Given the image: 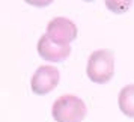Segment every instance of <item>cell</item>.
Wrapping results in <instances>:
<instances>
[{
	"mask_svg": "<svg viewBox=\"0 0 134 122\" xmlns=\"http://www.w3.org/2000/svg\"><path fill=\"white\" fill-rule=\"evenodd\" d=\"M60 81V73L56 66L51 65H41L33 73L30 80V89L35 95H47L54 91Z\"/></svg>",
	"mask_w": 134,
	"mask_h": 122,
	"instance_id": "3",
	"label": "cell"
},
{
	"mask_svg": "<svg viewBox=\"0 0 134 122\" xmlns=\"http://www.w3.org/2000/svg\"><path fill=\"white\" fill-rule=\"evenodd\" d=\"M118 107L124 115L134 119V83L124 86L118 95Z\"/></svg>",
	"mask_w": 134,
	"mask_h": 122,
	"instance_id": "6",
	"label": "cell"
},
{
	"mask_svg": "<svg viewBox=\"0 0 134 122\" xmlns=\"http://www.w3.org/2000/svg\"><path fill=\"white\" fill-rule=\"evenodd\" d=\"M36 50H38V54L41 56L44 60H48V62H63L71 54V45L56 44L47 35H42L39 38Z\"/></svg>",
	"mask_w": 134,
	"mask_h": 122,
	"instance_id": "5",
	"label": "cell"
},
{
	"mask_svg": "<svg viewBox=\"0 0 134 122\" xmlns=\"http://www.w3.org/2000/svg\"><path fill=\"white\" fill-rule=\"evenodd\" d=\"M86 115L87 107L85 101L72 93L59 97L51 107V116L56 122H83Z\"/></svg>",
	"mask_w": 134,
	"mask_h": 122,
	"instance_id": "2",
	"label": "cell"
},
{
	"mask_svg": "<svg viewBox=\"0 0 134 122\" xmlns=\"http://www.w3.org/2000/svg\"><path fill=\"white\" fill-rule=\"evenodd\" d=\"M105 6L107 9H110L111 12L115 14H124L127 12L130 6H131V2H115V0H107L105 2Z\"/></svg>",
	"mask_w": 134,
	"mask_h": 122,
	"instance_id": "7",
	"label": "cell"
},
{
	"mask_svg": "<svg viewBox=\"0 0 134 122\" xmlns=\"http://www.w3.org/2000/svg\"><path fill=\"white\" fill-rule=\"evenodd\" d=\"M47 36L60 45H69L79 36V29L74 21L66 17H54L47 24Z\"/></svg>",
	"mask_w": 134,
	"mask_h": 122,
	"instance_id": "4",
	"label": "cell"
},
{
	"mask_svg": "<svg viewBox=\"0 0 134 122\" xmlns=\"http://www.w3.org/2000/svg\"><path fill=\"white\" fill-rule=\"evenodd\" d=\"M86 74L91 81L97 85H105L115 75V53L109 48H99L92 51L87 65Z\"/></svg>",
	"mask_w": 134,
	"mask_h": 122,
	"instance_id": "1",
	"label": "cell"
}]
</instances>
